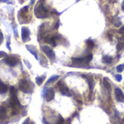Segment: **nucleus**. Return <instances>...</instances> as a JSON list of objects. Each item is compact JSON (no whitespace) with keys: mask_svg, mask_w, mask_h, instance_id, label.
<instances>
[{"mask_svg":"<svg viewBox=\"0 0 124 124\" xmlns=\"http://www.w3.org/2000/svg\"><path fill=\"white\" fill-rule=\"evenodd\" d=\"M10 105L12 109V115H18L22 107L18 97L16 95V91L15 89L13 86H12L10 88Z\"/></svg>","mask_w":124,"mask_h":124,"instance_id":"obj_1","label":"nucleus"},{"mask_svg":"<svg viewBox=\"0 0 124 124\" xmlns=\"http://www.w3.org/2000/svg\"><path fill=\"white\" fill-rule=\"evenodd\" d=\"M18 87H19V89L23 93L29 94V93L33 92L34 86L30 81L26 78H22L20 80L18 83Z\"/></svg>","mask_w":124,"mask_h":124,"instance_id":"obj_2","label":"nucleus"},{"mask_svg":"<svg viewBox=\"0 0 124 124\" xmlns=\"http://www.w3.org/2000/svg\"><path fill=\"white\" fill-rule=\"evenodd\" d=\"M92 55L89 54L85 57H73L72 58V62L76 67H79V68H84L83 65H88L92 60Z\"/></svg>","mask_w":124,"mask_h":124,"instance_id":"obj_3","label":"nucleus"},{"mask_svg":"<svg viewBox=\"0 0 124 124\" xmlns=\"http://www.w3.org/2000/svg\"><path fill=\"white\" fill-rule=\"evenodd\" d=\"M35 14L39 18H46L49 16V12L47 9L44 7L43 2H41L35 8Z\"/></svg>","mask_w":124,"mask_h":124,"instance_id":"obj_4","label":"nucleus"},{"mask_svg":"<svg viewBox=\"0 0 124 124\" xmlns=\"http://www.w3.org/2000/svg\"><path fill=\"white\" fill-rule=\"evenodd\" d=\"M18 18H19V21L21 23H29V21H28V7H25L24 8L21 10V11L18 13Z\"/></svg>","mask_w":124,"mask_h":124,"instance_id":"obj_5","label":"nucleus"},{"mask_svg":"<svg viewBox=\"0 0 124 124\" xmlns=\"http://www.w3.org/2000/svg\"><path fill=\"white\" fill-rule=\"evenodd\" d=\"M19 62V58L15 55H7L5 59V63L10 67H15Z\"/></svg>","mask_w":124,"mask_h":124,"instance_id":"obj_6","label":"nucleus"},{"mask_svg":"<svg viewBox=\"0 0 124 124\" xmlns=\"http://www.w3.org/2000/svg\"><path fill=\"white\" fill-rule=\"evenodd\" d=\"M41 50L43 51V52L45 54V55L51 60V61H53L55 60V52L53 51V49L48 47V46H42L41 47Z\"/></svg>","mask_w":124,"mask_h":124,"instance_id":"obj_7","label":"nucleus"},{"mask_svg":"<svg viewBox=\"0 0 124 124\" xmlns=\"http://www.w3.org/2000/svg\"><path fill=\"white\" fill-rule=\"evenodd\" d=\"M57 86L60 91V92L63 94V95H66V96H70V94L69 92V89L65 85V83L62 81H60L58 83H57Z\"/></svg>","mask_w":124,"mask_h":124,"instance_id":"obj_8","label":"nucleus"},{"mask_svg":"<svg viewBox=\"0 0 124 124\" xmlns=\"http://www.w3.org/2000/svg\"><path fill=\"white\" fill-rule=\"evenodd\" d=\"M22 39L23 42H27L30 40V31L27 27L22 28Z\"/></svg>","mask_w":124,"mask_h":124,"instance_id":"obj_9","label":"nucleus"},{"mask_svg":"<svg viewBox=\"0 0 124 124\" xmlns=\"http://www.w3.org/2000/svg\"><path fill=\"white\" fill-rule=\"evenodd\" d=\"M54 97H55V90L52 88H49V89L47 90L44 95V98L47 102H50L54 99Z\"/></svg>","mask_w":124,"mask_h":124,"instance_id":"obj_10","label":"nucleus"},{"mask_svg":"<svg viewBox=\"0 0 124 124\" xmlns=\"http://www.w3.org/2000/svg\"><path fill=\"white\" fill-rule=\"evenodd\" d=\"M115 96L117 102H124V94L123 93L120 89L116 88L115 89Z\"/></svg>","mask_w":124,"mask_h":124,"instance_id":"obj_11","label":"nucleus"},{"mask_svg":"<svg viewBox=\"0 0 124 124\" xmlns=\"http://www.w3.org/2000/svg\"><path fill=\"white\" fill-rule=\"evenodd\" d=\"M7 117V109L5 106L2 105L0 107V123L5 122Z\"/></svg>","mask_w":124,"mask_h":124,"instance_id":"obj_12","label":"nucleus"},{"mask_svg":"<svg viewBox=\"0 0 124 124\" xmlns=\"http://www.w3.org/2000/svg\"><path fill=\"white\" fill-rule=\"evenodd\" d=\"M26 47H27V49L33 55L35 56L36 59L38 60V52H37V49H36V47L33 45H26Z\"/></svg>","mask_w":124,"mask_h":124,"instance_id":"obj_13","label":"nucleus"},{"mask_svg":"<svg viewBox=\"0 0 124 124\" xmlns=\"http://www.w3.org/2000/svg\"><path fill=\"white\" fill-rule=\"evenodd\" d=\"M123 47H124V36H122L119 39V41L117 44V52L121 51Z\"/></svg>","mask_w":124,"mask_h":124,"instance_id":"obj_14","label":"nucleus"},{"mask_svg":"<svg viewBox=\"0 0 124 124\" xmlns=\"http://www.w3.org/2000/svg\"><path fill=\"white\" fill-rule=\"evenodd\" d=\"M8 91V86L3 82L0 81V94H5Z\"/></svg>","mask_w":124,"mask_h":124,"instance_id":"obj_15","label":"nucleus"},{"mask_svg":"<svg viewBox=\"0 0 124 124\" xmlns=\"http://www.w3.org/2000/svg\"><path fill=\"white\" fill-rule=\"evenodd\" d=\"M45 78H46V76H38V77L36 78V82L37 85L41 86V85L43 83V82H44V81L45 80Z\"/></svg>","mask_w":124,"mask_h":124,"instance_id":"obj_16","label":"nucleus"},{"mask_svg":"<svg viewBox=\"0 0 124 124\" xmlns=\"http://www.w3.org/2000/svg\"><path fill=\"white\" fill-rule=\"evenodd\" d=\"M112 60V57H110V56H107V55H105L102 57V62L104 63H110Z\"/></svg>","mask_w":124,"mask_h":124,"instance_id":"obj_17","label":"nucleus"},{"mask_svg":"<svg viewBox=\"0 0 124 124\" xmlns=\"http://www.w3.org/2000/svg\"><path fill=\"white\" fill-rule=\"evenodd\" d=\"M59 76H52L48 81H47V84H49V83H53V82H55V81H56L58 78H59Z\"/></svg>","mask_w":124,"mask_h":124,"instance_id":"obj_18","label":"nucleus"},{"mask_svg":"<svg viewBox=\"0 0 124 124\" xmlns=\"http://www.w3.org/2000/svg\"><path fill=\"white\" fill-rule=\"evenodd\" d=\"M112 23H113V24H114L115 26H120V24H121V22L120 21L119 18H117V17H115V18H113Z\"/></svg>","mask_w":124,"mask_h":124,"instance_id":"obj_19","label":"nucleus"},{"mask_svg":"<svg viewBox=\"0 0 124 124\" xmlns=\"http://www.w3.org/2000/svg\"><path fill=\"white\" fill-rule=\"evenodd\" d=\"M89 89L91 91L94 89V81L91 78H89Z\"/></svg>","mask_w":124,"mask_h":124,"instance_id":"obj_20","label":"nucleus"},{"mask_svg":"<svg viewBox=\"0 0 124 124\" xmlns=\"http://www.w3.org/2000/svg\"><path fill=\"white\" fill-rule=\"evenodd\" d=\"M86 44L88 45V47H89V48H93V47H94V41H93L92 40H90V39H89V40L86 41Z\"/></svg>","mask_w":124,"mask_h":124,"instance_id":"obj_21","label":"nucleus"},{"mask_svg":"<svg viewBox=\"0 0 124 124\" xmlns=\"http://www.w3.org/2000/svg\"><path fill=\"white\" fill-rule=\"evenodd\" d=\"M103 83H104V85L107 88H108L109 89H110V83H109L108 79H107V78H104Z\"/></svg>","mask_w":124,"mask_h":124,"instance_id":"obj_22","label":"nucleus"},{"mask_svg":"<svg viewBox=\"0 0 124 124\" xmlns=\"http://www.w3.org/2000/svg\"><path fill=\"white\" fill-rule=\"evenodd\" d=\"M123 69H124L123 65H117V66L116 67V70H117V72H118V73L123 72Z\"/></svg>","mask_w":124,"mask_h":124,"instance_id":"obj_23","label":"nucleus"},{"mask_svg":"<svg viewBox=\"0 0 124 124\" xmlns=\"http://www.w3.org/2000/svg\"><path fill=\"white\" fill-rule=\"evenodd\" d=\"M40 63H41L43 66H46V65H47V61L46 60V58H45L44 56H42V60L40 61Z\"/></svg>","mask_w":124,"mask_h":124,"instance_id":"obj_24","label":"nucleus"},{"mask_svg":"<svg viewBox=\"0 0 124 124\" xmlns=\"http://www.w3.org/2000/svg\"><path fill=\"white\" fill-rule=\"evenodd\" d=\"M23 124H34V123L32 121H31L29 117H28L25 120V121L23 123Z\"/></svg>","mask_w":124,"mask_h":124,"instance_id":"obj_25","label":"nucleus"},{"mask_svg":"<svg viewBox=\"0 0 124 124\" xmlns=\"http://www.w3.org/2000/svg\"><path fill=\"white\" fill-rule=\"evenodd\" d=\"M115 79L118 82L121 81V80H122V76L121 75H115Z\"/></svg>","mask_w":124,"mask_h":124,"instance_id":"obj_26","label":"nucleus"},{"mask_svg":"<svg viewBox=\"0 0 124 124\" xmlns=\"http://www.w3.org/2000/svg\"><path fill=\"white\" fill-rule=\"evenodd\" d=\"M3 40H4V36H3V34H2V31H0V44H1L2 43Z\"/></svg>","mask_w":124,"mask_h":124,"instance_id":"obj_27","label":"nucleus"},{"mask_svg":"<svg viewBox=\"0 0 124 124\" xmlns=\"http://www.w3.org/2000/svg\"><path fill=\"white\" fill-rule=\"evenodd\" d=\"M10 37L9 36L8 39H7V48L9 49V50L11 49H10Z\"/></svg>","mask_w":124,"mask_h":124,"instance_id":"obj_28","label":"nucleus"},{"mask_svg":"<svg viewBox=\"0 0 124 124\" xmlns=\"http://www.w3.org/2000/svg\"><path fill=\"white\" fill-rule=\"evenodd\" d=\"M118 33H119V34H123V35H124V26L121 27V28L119 29V31H118Z\"/></svg>","mask_w":124,"mask_h":124,"instance_id":"obj_29","label":"nucleus"},{"mask_svg":"<svg viewBox=\"0 0 124 124\" xmlns=\"http://www.w3.org/2000/svg\"><path fill=\"white\" fill-rule=\"evenodd\" d=\"M5 56H7V53H5V52H0V58H2Z\"/></svg>","mask_w":124,"mask_h":124,"instance_id":"obj_30","label":"nucleus"},{"mask_svg":"<svg viewBox=\"0 0 124 124\" xmlns=\"http://www.w3.org/2000/svg\"><path fill=\"white\" fill-rule=\"evenodd\" d=\"M23 61H24V62L26 64V65H27V67H28V68H31V64H30V63H29V62H28L26 60H23Z\"/></svg>","mask_w":124,"mask_h":124,"instance_id":"obj_31","label":"nucleus"},{"mask_svg":"<svg viewBox=\"0 0 124 124\" xmlns=\"http://www.w3.org/2000/svg\"><path fill=\"white\" fill-rule=\"evenodd\" d=\"M121 7H122V10H123V12H124V2H122Z\"/></svg>","mask_w":124,"mask_h":124,"instance_id":"obj_32","label":"nucleus"},{"mask_svg":"<svg viewBox=\"0 0 124 124\" xmlns=\"http://www.w3.org/2000/svg\"><path fill=\"white\" fill-rule=\"evenodd\" d=\"M123 66H124V64H123Z\"/></svg>","mask_w":124,"mask_h":124,"instance_id":"obj_33","label":"nucleus"}]
</instances>
